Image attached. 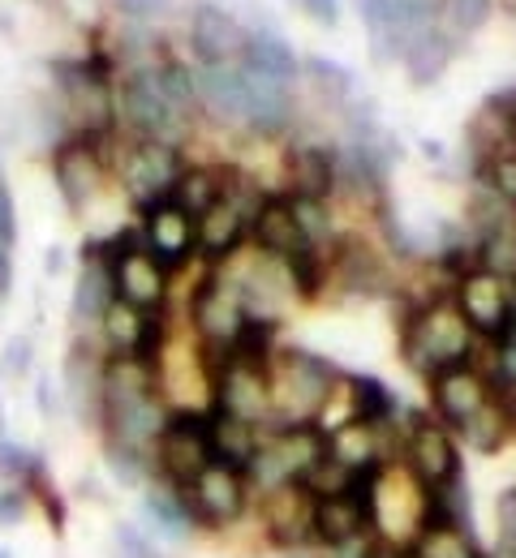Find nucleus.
Masks as SVG:
<instances>
[{"label": "nucleus", "instance_id": "f257e3e1", "mask_svg": "<svg viewBox=\"0 0 516 558\" xmlns=\"http://www.w3.org/2000/svg\"><path fill=\"white\" fill-rule=\"evenodd\" d=\"M473 344H478V336L469 331V323L460 318L452 296L447 301H431L418 314H409L405 331H400V352H405V361L422 378H435L447 365H469L473 361Z\"/></svg>", "mask_w": 516, "mask_h": 558}, {"label": "nucleus", "instance_id": "f03ea898", "mask_svg": "<svg viewBox=\"0 0 516 558\" xmlns=\"http://www.w3.org/2000/svg\"><path fill=\"white\" fill-rule=\"evenodd\" d=\"M272 429L314 421L327 409L332 383L340 378L332 361L314 356L305 349H285L272 356Z\"/></svg>", "mask_w": 516, "mask_h": 558}, {"label": "nucleus", "instance_id": "7ed1b4c3", "mask_svg": "<svg viewBox=\"0 0 516 558\" xmlns=\"http://www.w3.org/2000/svg\"><path fill=\"white\" fill-rule=\"evenodd\" d=\"M57 86L65 95V112L77 121V134H112L117 90H112V65L104 57L61 61L57 65Z\"/></svg>", "mask_w": 516, "mask_h": 558}, {"label": "nucleus", "instance_id": "20e7f679", "mask_svg": "<svg viewBox=\"0 0 516 558\" xmlns=\"http://www.w3.org/2000/svg\"><path fill=\"white\" fill-rule=\"evenodd\" d=\"M104 263H108V276H112V296L134 305V310H164L168 301V276L147 250H143V236L139 228L134 232H117L104 241Z\"/></svg>", "mask_w": 516, "mask_h": 558}, {"label": "nucleus", "instance_id": "39448f33", "mask_svg": "<svg viewBox=\"0 0 516 558\" xmlns=\"http://www.w3.org/2000/svg\"><path fill=\"white\" fill-rule=\"evenodd\" d=\"M452 305L460 310V318L469 323V331L487 344H504L513 336L516 323V292L508 279L491 276V271H469L456 279L452 288Z\"/></svg>", "mask_w": 516, "mask_h": 558}, {"label": "nucleus", "instance_id": "423d86ee", "mask_svg": "<svg viewBox=\"0 0 516 558\" xmlns=\"http://www.w3.org/2000/svg\"><path fill=\"white\" fill-rule=\"evenodd\" d=\"M151 460H155V473L168 482V486H190L212 460V438H207V413H168L155 447H151Z\"/></svg>", "mask_w": 516, "mask_h": 558}, {"label": "nucleus", "instance_id": "0eeeda50", "mask_svg": "<svg viewBox=\"0 0 516 558\" xmlns=\"http://www.w3.org/2000/svg\"><path fill=\"white\" fill-rule=\"evenodd\" d=\"M117 117H125V125L139 134V138H155V142H172L181 138L185 130V117L172 108L164 82H159V70H139L130 73L117 90Z\"/></svg>", "mask_w": 516, "mask_h": 558}, {"label": "nucleus", "instance_id": "6e6552de", "mask_svg": "<svg viewBox=\"0 0 516 558\" xmlns=\"http://www.w3.org/2000/svg\"><path fill=\"white\" fill-rule=\"evenodd\" d=\"M181 168H185V159H181V150L172 142L139 138L121 159V185L134 198V207L147 210L172 194Z\"/></svg>", "mask_w": 516, "mask_h": 558}, {"label": "nucleus", "instance_id": "1a4fd4ad", "mask_svg": "<svg viewBox=\"0 0 516 558\" xmlns=\"http://www.w3.org/2000/svg\"><path fill=\"white\" fill-rule=\"evenodd\" d=\"M185 507L194 515V524L216 529V524H237L250 507V486L245 473L228 469V464H207L190 486H181Z\"/></svg>", "mask_w": 516, "mask_h": 558}, {"label": "nucleus", "instance_id": "9d476101", "mask_svg": "<svg viewBox=\"0 0 516 558\" xmlns=\"http://www.w3.org/2000/svg\"><path fill=\"white\" fill-rule=\"evenodd\" d=\"M104 138L108 134H74L52 150V181L70 210H86L104 185Z\"/></svg>", "mask_w": 516, "mask_h": 558}, {"label": "nucleus", "instance_id": "9b49d317", "mask_svg": "<svg viewBox=\"0 0 516 558\" xmlns=\"http://www.w3.org/2000/svg\"><path fill=\"white\" fill-rule=\"evenodd\" d=\"M139 236H143V250L164 271H177L199 254V219L190 210L172 207L168 198L143 210Z\"/></svg>", "mask_w": 516, "mask_h": 558}, {"label": "nucleus", "instance_id": "f8f14e48", "mask_svg": "<svg viewBox=\"0 0 516 558\" xmlns=\"http://www.w3.org/2000/svg\"><path fill=\"white\" fill-rule=\"evenodd\" d=\"M405 464L413 473V482L422 489H440L460 477V451L447 434V425L427 417H413L409 442H405Z\"/></svg>", "mask_w": 516, "mask_h": 558}, {"label": "nucleus", "instance_id": "ddd939ff", "mask_svg": "<svg viewBox=\"0 0 516 558\" xmlns=\"http://www.w3.org/2000/svg\"><path fill=\"white\" fill-rule=\"evenodd\" d=\"M99 331H104V344L117 356H147L159 361V344H164V310H134L125 301L112 296V305L104 310L99 318Z\"/></svg>", "mask_w": 516, "mask_h": 558}, {"label": "nucleus", "instance_id": "4468645a", "mask_svg": "<svg viewBox=\"0 0 516 558\" xmlns=\"http://www.w3.org/2000/svg\"><path fill=\"white\" fill-rule=\"evenodd\" d=\"M267 374L272 369H254V365H241V361L228 356L220 378L212 383L216 387V413L267 425L272 421V378Z\"/></svg>", "mask_w": 516, "mask_h": 558}, {"label": "nucleus", "instance_id": "2eb2a0df", "mask_svg": "<svg viewBox=\"0 0 516 558\" xmlns=\"http://www.w3.org/2000/svg\"><path fill=\"white\" fill-rule=\"evenodd\" d=\"M431 396H435V413H440L443 425L460 429L495 396V387L478 365H447L431 378Z\"/></svg>", "mask_w": 516, "mask_h": 558}, {"label": "nucleus", "instance_id": "dca6fc26", "mask_svg": "<svg viewBox=\"0 0 516 558\" xmlns=\"http://www.w3.org/2000/svg\"><path fill=\"white\" fill-rule=\"evenodd\" d=\"M190 318H194L203 344H220V349H228L232 331H237L241 318H245L237 283H232V279H220V276L203 279L199 292H194V301H190Z\"/></svg>", "mask_w": 516, "mask_h": 558}, {"label": "nucleus", "instance_id": "f3484780", "mask_svg": "<svg viewBox=\"0 0 516 558\" xmlns=\"http://www.w3.org/2000/svg\"><path fill=\"white\" fill-rule=\"evenodd\" d=\"M190 44L203 65H237V57L245 48V26L224 4L203 0L190 17Z\"/></svg>", "mask_w": 516, "mask_h": 558}, {"label": "nucleus", "instance_id": "a211bd4d", "mask_svg": "<svg viewBox=\"0 0 516 558\" xmlns=\"http://www.w3.org/2000/svg\"><path fill=\"white\" fill-rule=\"evenodd\" d=\"M250 236H254V245H259L267 258H276V263H285L293 250L310 245V241L301 236V228H297L293 198H289V194H263V203L250 215Z\"/></svg>", "mask_w": 516, "mask_h": 558}, {"label": "nucleus", "instance_id": "6ab92c4d", "mask_svg": "<svg viewBox=\"0 0 516 558\" xmlns=\"http://www.w3.org/2000/svg\"><path fill=\"white\" fill-rule=\"evenodd\" d=\"M263 511H267L272 542H280V546H305V542H314V537H310L314 494L301 486V482H289V486L272 489V494L263 498Z\"/></svg>", "mask_w": 516, "mask_h": 558}, {"label": "nucleus", "instance_id": "aec40b11", "mask_svg": "<svg viewBox=\"0 0 516 558\" xmlns=\"http://www.w3.org/2000/svg\"><path fill=\"white\" fill-rule=\"evenodd\" d=\"M194 90H199V108H207L224 125H241L245 121V77L237 65H203L194 70Z\"/></svg>", "mask_w": 516, "mask_h": 558}, {"label": "nucleus", "instance_id": "412c9836", "mask_svg": "<svg viewBox=\"0 0 516 558\" xmlns=\"http://www.w3.org/2000/svg\"><path fill=\"white\" fill-rule=\"evenodd\" d=\"M456 434L482 456H495L500 447H508V438L516 434V391H495Z\"/></svg>", "mask_w": 516, "mask_h": 558}, {"label": "nucleus", "instance_id": "4be33fe9", "mask_svg": "<svg viewBox=\"0 0 516 558\" xmlns=\"http://www.w3.org/2000/svg\"><path fill=\"white\" fill-rule=\"evenodd\" d=\"M245 232H250V215L232 198H220L216 207L199 215V254L212 258V263H228L241 250Z\"/></svg>", "mask_w": 516, "mask_h": 558}, {"label": "nucleus", "instance_id": "5701e85b", "mask_svg": "<svg viewBox=\"0 0 516 558\" xmlns=\"http://www.w3.org/2000/svg\"><path fill=\"white\" fill-rule=\"evenodd\" d=\"M327 460H336L345 473H367L383 469V442H379V425L349 417L336 429H327Z\"/></svg>", "mask_w": 516, "mask_h": 558}, {"label": "nucleus", "instance_id": "b1692460", "mask_svg": "<svg viewBox=\"0 0 516 558\" xmlns=\"http://www.w3.org/2000/svg\"><path fill=\"white\" fill-rule=\"evenodd\" d=\"M112 305V276H108V263H104V241H86L82 245V276L74 288V323H99L104 310Z\"/></svg>", "mask_w": 516, "mask_h": 558}, {"label": "nucleus", "instance_id": "393cba45", "mask_svg": "<svg viewBox=\"0 0 516 558\" xmlns=\"http://www.w3.org/2000/svg\"><path fill=\"white\" fill-rule=\"evenodd\" d=\"M207 438H212V460L216 464H228L237 473H245V464L254 460L263 434L254 421H241V417H228V413H207Z\"/></svg>", "mask_w": 516, "mask_h": 558}, {"label": "nucleus", "instance_id": "a878e982", "mask_svg": "<svg viewBox=\"0 0 516 558\" xmlns=\"http://www.w3.org/2000/svg\"><path fill=\"white\" fill-rule=\"evenodd\" d=\"M237 70L250 73V77H263V82L289 86L297 77V57L276 31H263V35H245V48L237 57Z\"/></svg>", "mask_w": 516, "mask_h": 558}, {"label": "nucleus", "instance_id": "bb28decb", "mask_svg": "<svg viewBox=\"0 0 516 558\" xmlns=\"http://www.w3.org/2000/svg\"><path fill=\"white\" fill-rule=\"evenodd\" d=\"M245 77V125H254L259 134H280L293 121V95L280 82H263V77Z\"/></svg>", "mask_w": 516, "mask_h": 558}, {"label": "nucleus", "instance_id": "cd10ccee", "mask_svg": "<svg viewBox=\"0 0 516 558\" xmlns=\"http://www.w3.org/2000/svg\"><path fill=\"white\" fill-rule=\"evenodd\" d=\"M285 163H289L293 198L327 203V194L336 190V150H327V146H293Z\"/></svg>", "mask_w": 516, "mask_h": 558}, {"label": "nucleus", "instance_id": "c85d7f7f", "mask_svg": "<svg viewBox=\"0 0 516 558\" xmlns=\"http://www.w3.org/2000/svg\"><path fill=\"white\" fill-rule=\"evenodd\" d=\"M452 57H456V44H452V35H443L440 26L418 31V35L405 44V52H400L405 73H409L413 86H431V82H440L443 73H447V65H452Z\"/></svg>", "mask_w": 516, "mask_h": 558}, {"label": "nucleus", "instance_id": "c756f323", "mask_svg": "<svg viewBox=\"0 0 516 558\" xmlns=\"http://www.w3.org/2000/svg\"><path fill=\"white\" fill-rule=\"evenodd\" d=\"M143 520L151 524V533L155 537H164V542H185L199 524H194V515H190V507H185V494L181 486H151L147 498H143Z\"/></svg>", "mask_w": 516, "mask_h": 558}, {"label": "nucleus", "instance_id": "7c9ffc66", "mask_svg": "<svg viewBox=\"0 0 516 558\" xmlns=\"http://www.w3.org/2000/svg\"><path fill=\"white\" fill-rule=\"evenodd\" d=\"M336 279L349 288V292H383L387 288V271H383V263L370 254V245H362L358 236H345V241H336Z\"/></svg>", "mask_w": 516, "mask_h": 558}, {"label": "nucleus", "instance_id": "2f4dec72", "mask_svg": "<svg viewBox=\"0 0 516 558\" xmlns=\"http://www.w3.org/2000/svg\"><path fill=\"white\" fill-rule=\"evenodd\" d=\"M228 181H232L228 168H224V172L220 168H181V177H177L168 203L181 210H190V215L199 219L203 210H212L216 203H220L224 190H228Z\"/></svg>", "mask_w": 516, "mask_h": 558}, {"label": "nucleus", "instance_id": "473e14b6", "mask_svg": "<svg viewBox=\"0 0 516 558\" xmlns=\"http://www.w3.org/2000/svg\"><path fill=\"white\" fill-rule=\"evenodd\" d=\"M99 369L104 361H95V352L86 344H74L65 356V400L77 417H86V409L99 417Z\"/></svg>", "mask_w": 516, "mask_h": 558}, {"label": "nucleus", "instance_id": "72a5a7b5", "mask_svg": "<svg viewBox=\"0 0 516 558\" xmlns=\"http://www.w3.org/2000/svg\"><path fill=\"white\" fill-rule=\"evenodd\" d=\"M276 318H241V327L232 331L228 340V356L241 361V365H254V369H272V356H276Z\"/></svg>", "mask_w": 516, "mask_h": 558}, {"label": "nucleus", "instance_id": "f704fd0d", "mask_svg": "<svg viewBox=\"0 0 516 558\" xmlns=\"http://www.w3.org/2000/svg\"><path fill=\"white\" fill-rule=\"evenodd\" d=\"M345 396H349V417L367 421V425H387L392 413H396V396L379 383V378H370V374H353V378H345Z\"/></svg>", "mask_w": 516, "mask_h": 558}, {"label": "nucleus", "instance_id": "c9c22d12", "mask_svg": "<svg viewBox=\"0 0 516 558\" xmlns=\"http://www.w3.org/2000/svg\"><path fill=\"white\" fill-rule=\"evenodd\" d=\"M400 558H482L473 537L465 529H452V524H435V529H418L413 546L400 550Z\"/></svg>", "mask_w": 516, "mask_h": 558}, {"label": "nucleus", "instance_id": "e433bc0d", "mask_svg": "<svg viewBox=\"0 0 516 558\" xmlns=\"http://www.w3.org/2000/svg\"><path fill=\"white\" fill-rule=\"evenodd\" d=\"M358 13L367 22L370 48H374V61H392L400 52V39H396V9L392 0H358Z\"/></svg>", "mask_w": 516, "mask_h": 558}, {"label": "nucleus", "instance_id": "4c0bfd02", "mask_svg": "<svg viewBox=\"0 0 516 558\" xmlns=\"http://www.w3.org/2000/svg\"><path fill=\"white\" fill-rule=\"evenodd\" d=\"M280 267L289 276V288H297L305 301H314L323 292V283H327V254H319V245H301Z\"/></svg>", "mask_w": 516, "mask_h": 558}, {"label": "nucleus", "instance_id": "58836bf2", "mask_svg": "<svg viewBox=\"0 0 516 558\" xmlns=\"http://www.w3.org/2000/svg\"><path fill=\"white\" fill-rule=\"evenodd\" d=\"M469 223L478 228V241H482V236H491V232L516 228V210L508 207L495 190L478 185V190H473V198H469Z\"/></svg>", "mask_w": 516, "mask_h": 558}, {"label": "nucleus", "instance_id": "ea45409f", "mask_svg": "<svg viewBox=\"0 0 516 558\" xmlns=\"http://www.w3.org/2000/svg\"><path fill=\"white\" fill-rule=\"evenodd\" d=\"M478 271H491V276L516 283V228L491 232L478 241Z\"/></svg>", "mask_w": 516, "mask_h": 558}, {"label": "nucleus", "instance_id": "a19ab883", "mask_svg": "<svg viewBox=\"0 0 516 558\" xmlns=\"http://www.w3.org/2000/svg\"><path fill=\"white\" fill-rule=\"evenodd\" d=\"M39 473H44V464H39V456L31 447H17V442L0 438V477H9L13 486L31 489L39 482Z\"/></svg>", "mask_w": 516, "mask_h": 558}, {"label": "nucleus", "instance_id": "79ce46f5", "mask_svg": "<svg viewBox=\"0 0 516 558\" xmlns=\"http://www.w3.org/2000/svg\"><path fill=\"white\" fill-rule=\"evenodd\" d=\"M478 185L495 190V194L516 210V150H504V155L478 163Z\"/></svg>", "mask_w": 516, "mask_h": 558}, {"label": "nucleus", "instance_id": "37998d69", "mask_svg": "<svg viewBox=\"0 0 516 558\" xmlns=\"http://www.w3.org/2000/svg\"><path fill=\"white\" fill-rule=\"evenodd\" d=\"M293 198V194H289ZM293 215H297V228L310 245H323L332 236V215H327V203L319 198H293Z\"/></svg>", "mask_w": 516, "mask_h": 558}, {"label": "nucleus", "instance_id": "c03bdc74", "mask_svg": "<svg viewBox=\"0 0 516 558\" xmlns=\"http://www.w3.org/2000/svg\"><path fill=\"white\" fill-rule=\"evenodd\" d=\"M108 469L117 473V482L143 486L151 473H155V460L143 456V451H130V447H112V442H108Z\"/></svg>", "mask_w": 516, "mask_h": 558}, {"label": "nucleus", "instance_id": "a18cd8bd", "mask_svg": "<svg viewBox=\"0 0 516 558\" xmlns=\"http://www.w3.org/2000/svg\"><path fill=\"white\" fill-rule=\"evenodd\" d=\"M305 73H310L314 86H319L323 95H332V99H349V90H353V73L345 70V65H336V61H327V57H310V61H305Z\"/></svg>", "mask_w": 516, "mask_h": 558}, {"label": "nucleus", "instance_id": "49530a36", "mask_svg": "<svg viewBox=\"0 0 516 558\" xmlns=\"http://www.w3.org/2000/svg\"><path fill=\"white\" fill-rule=\"evenodd\" d=\"M495 520H500V550H495V558H516V489L500 494Z\"/></svg>", "mask_w": 516, "mask_h": 558}, {"label": "nucleus", "instance_id": "de8ad7c7", "mask_svg": "<svg viewBox=\"0 0 516 558\" xmlns=\"http://www.w3.org/2000/svg\"><path fill=\"white\" fill-rule=\"evenodd\" d=\"M447 13H452V26L469 35V31L487 26V17H491V0H447Z\"/></svg>", "mask_w": 516, "mask_h": 558}, {"label": "nucleus", "instance_id": "09e8293b", "mask_svg": "<svg viewBox=\"0 0 516 558\" xmlns=\"http://www.w3.org/2000/svg\"><path fill=\"white\" fill-rule=\"evenodd\" d=\"M112 542H117V555L121 558H159V550L151 546V537L139 524H121Z\"/></svg>", "mask_w": 516, "mask_h": 558}, {"label": "nucleus", "instance_id": "8fccbe9b", "mask_svg": "<svg viewBox=\"0 0 516 558\" xmlns=\"http://www.w3.org/2000/svg\"><path fill=\"white\" fill-rule=\"evenodd\" d=\"M26 507H31V489H26V486H4V489H0V529L17 524V520L26 515Z\"/></svg>", "mask_w": 516, "mask_h": 558}, {"label": "nucleus", "instance_id": "3c124183", "mask_svg": "<svg viewBox=\"0 0 516 558\" xmlns=\"http://www.w3.org/2000/svg\"><path fill=\"white\" fill-rule=\"evenodd\" d=\"M181 0H121V13L130 22H151V17H168Z\"/></svg>", "mask_w": 516, "mask_h": 558}, {"label": "nucleus", "instance_id": "603ef678", "mask_svg": "<svg viewBox=\"0 0 516 558\" xmlns=\"http://www.w3.org/2000/svg\"><path fill=\"white\" fill-rule=\"evenodd\" d=\"M13 241H17V210H13L9 185H4V177H0V245L13 250Z\"/></svg>", "mask_w": 516, "mask_h": 558}, {"label": "nucleus", "instance_id": "864d4df0", "mask_svg": "<svg viewBox=\"0 0 516 558\" xmlns=\"http://www.w3.org/2000/svg\"><path fill=\"white\" fill-rule=\"evenodd\" d=\"M26 374L31 369V340L26 336H17V340H9L4 344V365H0V374Z\"/></svg>", "mask_w": 516, "mask_h": 558}, {"label": "nucleus", "instance_id": "5fc2aeb1", "mask_svg": "<svg viewBox=\"0 0 516 558\" xmlns=\"http://www.w3.org/2000/svg\"><path fill=\"white\" fill-rule=\"evenodd\" d=\"M319 26H336L340 22V0H297Z\"/></svg>", "mask_w": 516, "mask_h": 558}, {"label": "nucleus", "instance_id": "6e6d98bb", "mask_svg": "<svg viewBox=\"0 0 516 558\" xmlns=\"http://www.w3.org/2000/svg\"><path fill=\"white\" fill-rule=\"evenodd\" d=\"M44 271H48V276H61V271H65V250L52 245V250L44 254Z\"/></svg>", "mask_w": 516, "mask_h": 558}, {"label": "nucleus", "instance_id": "4d7b16f0", "mask_svg": "<svg viewBox=\"0 0 516 558\" xmlns=\"http://www.w3.org/2000/svg\"><path fill=\"white\" fill-rule=\"evenodd\" d=\"M9 292V250L0 245V296Z\"/></svg>", "mask_w": 516, "mask_h": 558}, {"label": "nucleus", "instance_id": "13d9d810", "mask_svg": "<svg viewBox=\"0 0 516 558\" xmlns=\"http://www.w3.org/2000/svg\"><path fill=\"white\" fill-rule=\"evenodd\" d=\"M0 434H4V409H0Z\"/></svg>", "mask_w": 516, "mask_h": 558}, {"label": "nucleus", "instance_id": "bf43d9fd", "mask_svg": "<svg viewBox=\"0 0 516 558\" xmlns=\"http://www.w3.org/2000/svg\"><path fill=\"white\" fill-rule=\"evenodd\" d=\"M0 558H13V555H9V550H4V546H0Z\"/></svg>", "mask_w": 516, "mask_h": 558}]
</instances>
